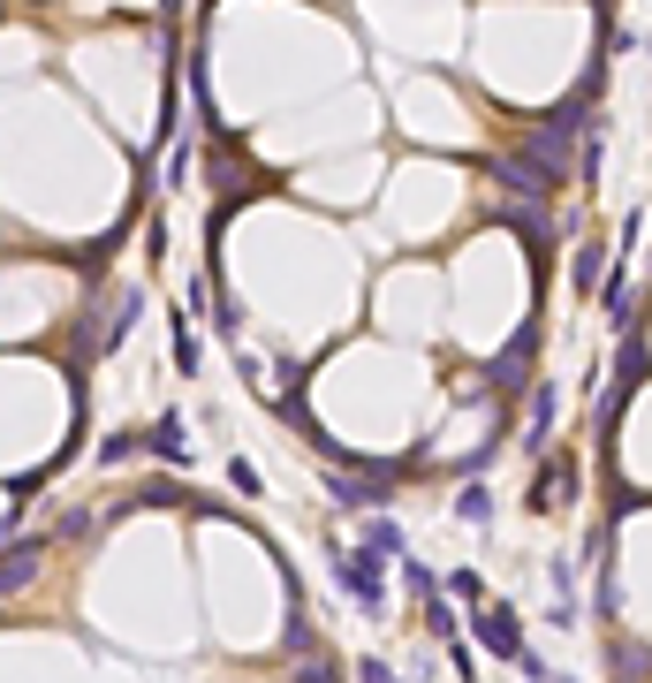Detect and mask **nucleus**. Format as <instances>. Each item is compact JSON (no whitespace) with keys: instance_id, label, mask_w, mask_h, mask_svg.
<instances>
[{"instance_id":"10","label":"nucleus","mask_w":652,"mask_h":683,"mask_svg":"<svg viewBox=\"0 0 652 683\" xmlns=\"http://www.w3.org/2000/svg\"><path fill=\"white\" fill-rule=\"evenodd\" d=\"M630 312H638V289H630V266L607 281V327H630Z\"/></svg>"},{"instance_id":"17","label":"nucleus","mask_w":652,"mask_h":683,"mask_svg":"<svg viewBox=\"0 0 652 683\" xmlns=\"http://www.w3.org/2000/svg\"><path fill=\"white\" fill-rule=\"evenodd\" d=\"M137 502H153V510H174V502H182V487H174V479H153Z\"/></svg>"},{"instance_id":"9","label":"nucleus","mask_w":652,"mask_h":683,"mask_svg":"<svg viewBox=\"0 0 652 683\" xmlns=\"http://www.w3.org/2000/svg\"><path fill=\"white\" fill-rule=\"evenodd\" d=\"M402 547H410V539H402V524H387V516H372V524H364V554H379V562H395Z\"/></svg>"},{"instance_id":"7","label":"nucleus","mask_w":652,"mask_h":683,"mask_svg":"<svg viewBox=\"0 0 652 683\" xmlns=\"http://www.w3.org/2000/svg\"><path fill=\"white\" fill-rule=\"evenodd\" d=\"M38 562H46V539H31V547H8V554H0V600H15V592L38 577Z\"/></svg>"},{"instance_id":"19","label":"nucleus","mask_w":652,"mask_h":683,"mask_svg":"<svg viewBox=\"0 0 652 683\" xmlns=\"http://www.w3.org/2000/svg\"><path fill=\"white\" fill-rule=\"evenodd\" d=\"M645 53H652V31H645Z\"/></svg>"},{"instance_id":"15","label":"nucleus","mask_w":652,"mask_h":683,"mask_svg":"<svg viewBox=\"0 0 652 683\" xmlns=\"http://www.w3.org/2000/svg\"><path fill=\"white\" fill-rule=\"evenodd\" d=\"M448 592H456V600H486V577H479V570H456Z\"/></svg>"},{"instance_id":"6","label":"nucleus","mask_w":652,"mask_h":683,"mask_svg":"<svg viewBox=\"0 0 652 683\" xmlns=\"http://www.w3.org/2000/svg\"><path fill=\"white\" fill-rule=\"evenodd\" d=\"M562 502H577V456H546V471L531 487V510H562Z\"/></svg>"},{"instance_id":"13","label":"nucleus","mask_w":652,"mask_h":683,"mask_svg":"<svg viewBox=\"0 0 652 683\" xmlns=\"http://www.w3.org/2000/svg\"><path fill=\"white\" fill-rule=\"evenodd\" d=\"M456 516H463V524H486V516H493V494L479 487V479H471V487L456 494Z\"/></svg>"},{"instance_id":"8","label":"nucleus","mask_w":652,"mask_h":683,"mask_svg":"<svg viewBox=\"0 0 652 683\" xmlns=\"http://www.w3.org/2000/svg\"><path fill=\"white\" fill-rule=\"evenodd\" d=\"M554 403H562L554 387H531V418H523V441H531V448H539V441L554 433Z\"/></svg>"},{"instance_id":"18","label":"nucleus","mask_w":652,"mask_h":683,"mask_svg":"<svg viewBox=\"0 0 652 683\" xmlns=\"http://www.w3.org/2000/svg\"><path fill=\"white\" fill-rule=\"evenodd\" d=\"M357 683H402V676H395L387 661H372V654H364V661H357Z\"/></svg>"},{"instance_id":"11","label":"nucleus","mask_w":652,"mask_h":683,"mask_svg":"<svg viewBox=\"0 0 652 683\" xmlns=\"http://www.w3.org/2000/svg\"><path fill=\"white\" fill-rule=\"evenodd\" d=\"M600 266H607V251H600V243H577V251H569V274H577V289H600Z\"/></svg>"},{"instance_id":"12","label":"nucleus","mask_w":652,"mask_h":683,"mask_svg":"<svg viewBox=\"0 0 652 683\" xmlns=\"http://www.w3.org/2000/svg\"><path fill=\"white\" fill-rule=\"evenodd\" d=\"M145 448H153L160 464H182V426H174V418H160V426L145 433Z\"/></svg>"},{"instance_id":"3","label":"nucleus","mask_w":652,"mask_h":683,"mask_svg":"<svg viewBox=\"0 0 652 683\" xmlns=\"http://www.w3.org/2000/svg\"><path fill=\"white\" fill-rule=\"evenodd\" d=\"M493 190H508V205H546L554 197V182L531 168V160H516V153H500V160H486Z\"/></svg>"},{"instance_id":"14","label":"nucleus","mask_w":652,"mask_h":683,"mask_svg":"<svg viewBox=\"0 0 652 683\" xmlns=\"http://www.w3.org/2000/svg\"><path fill=\"white\" fill-rule=\"evenodd\" d=\"M174 372H197V342H190V320H174Z\"/></svg>"},{"instance_id":"4","label":"nucleus","mask_w":652,"mask_h":683,"mask_svg":"<svg viewBox=\"0 0 652 683\" xmlns=\"http://www.w3.org/2000/svg\"><path fill=\"white\" fill-rule=\"evenodd\" d=\"M531 357H539V327H516V335H508V349H493V380L516 395V387L531 380Z\"/></svg>"},{"instance_id":"1","label":"nucleus","mask_w":652,"mask_h":683,"mask_svg":"<svg viewBox=\"0 0 652 683\" xmlns=\"http://www.w3.org/2000/svg\"><path fill=\"white\" fill-rule=\"evenodd\" d=\"M205 182L220 190V205H236L243 190H266V168H258L243 145H228V137H220V145H205Z\"/></svg>"},{"instance_id":"2","label":"nucleus","mask_w":652,"mask_h":683,"mask_svg":"<svg viewBox=\"0 0 652 683\" xmlns=\"http://www.w3.org/2000/svg\"><path fill=\"white\" fill-rule=\"evenodd\" d=\"M334 570H341V585H349V600H357L364 615L387 608V562H379V554L357 547V554H334Z\"/></svg>"},{"instance_id":"16","label":"nucleus","mask_w":652,"mask_h":683,"mask_svg":"<svg viewBox=\"0 0 652 683\" xmlns=\"http://www.w3.org/2000/svg\"><path fill=\"white\" fill-rule=\"evenodd\" d=\"M425 623H433V631H440V638H448V646H456V615H448V600H440V592H433V600H425Z\"/></svg>"},{"instance_id":"5","label":"nucleus","mask_w":652,"mask_h":683,"mask_svg":"<svg viewBox=\"0 0 652 683\" xmlns=\"http://www.w3.org/2000/svg\"><path fill=\"white\" fill-rule=\"evenodd\" d=\"M479 638H486V654H500V661H523V654H531L516 608H486V615H479Z\"/></svg>"}]
</instances>
